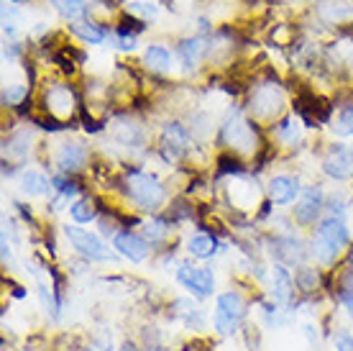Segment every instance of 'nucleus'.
<instances>
[{"instance_id": "nucleus-1", "label": "nucleus", "mask_w": 353, "mask_h": 351, "mask_svg": "<svg viewBox=\"0 0 353 351\" xmlns=\"http://www.w3.org/2000/svg\"><path fill=\"white\" fill-rule=\"evenodd\" d=\"M345 246H348V229H345L343 218L327 216L325 220H320L310 238V256L323 267H330L338 262Z\"/></svg>"}, {"instance_id": "nucleus-2", "label": "nucleus", "mask_w": 353, "mask_h": 351, "mask_svg": "<svg viewBox=\"0 0 353 351\" xmlns=\"http://www.w3.org/2000/svg\"><path fill=\"white\" fill-rule=\"evenodd\" d=\"M125 195H128V200L139 211H146V213L159 211L161 205H164V200H167L164 184L154 175H146L141 169H128L125 172Z\"/></svg>"}, {"instance_id": "nucleus-3", "label": "nucleus", "mask_w": 353, "mask_h": 351, "mask_svg": "<svg viewBox=\"0 0 353 351\" xmlns=\"http://www.w3.org/2000/svg\"><path fill=\"white\" fill-rule=\"evenodd\" d=\"M248 316V303L236 290H228L218 295L215 300V313H212V328L221 336H233L239 331L241 321Z\"/></svg>"}, {"instance_id": "nucleus-4", "label": "nucleus", "mask_w": 353, "mask_h": 351, "mask_svg": "<svg viewBox=\"0 0 353 351\" xmlns=\"http://www.w3.org/2000/svg\"><path fill=\"white\" fill-rule=\"evenodd\" d=\"M64 236L72 244V249L82 259H88V262H113L115 259L113 252L103 244V238L97 236V234H90L88 229H80L77 223L74 226H64Z\"/></svg>"}, {"instance_id": "nucleus-5", "label": "nucleus", "mask_w": 353, "mask_h": 351, "mask_svg": "<svg viewBox=\"0 0 353 351\" xmlns=\"http://www.w3.org/2000/svg\"><path fill=\"white\" fill-rule=\"evenodd\" d=\"M325 211V193H323V187L320 184H307L305 190H302L300 200L294 202V220L300 223V226H315V220L323 216Z\"/></svg>"}, {"instance_id": "nucleus-6", "label": "nucleus", "mask_w": 353, "mask_h": 351, "mask_svg": "<svg viewBox=\"0 0 353 351\" xmlns=\"http://www.w3.org/2000/svg\"><path fill=\"white\" fill-rule=\"evenodd\" d=\"M176 280L192 292L194 298H210L215 292V274L208 267H192V264H179Z\"/></svg>"}, {"instance_id": "nucleus-7", "label": "nucleus", "mask_w": 353, "mask_h": 351, "mask_svg": "<svg viewBox=\"0 0 353 351\" xmlns=\"http://www.w3.org/2000/svg\"><path fill=\"white\" fill-rule=\"evenodd\" d=\"M323 172H325L330 180H338V182H345L353 177V149L343 146V144H336L333 149L327 151L325 159H323Z\"/></svg>"}, {"instance_id": "nucleus-8", "label": "nucleus", "mask_w": 353, "mask_h": 351, "mask_svg": "<svg viewBox=\"0 0 353 351\" xmlns=\"http://www.w3.org/2000/svg\"><path fill=\"white\" fill-rule=\"evenodd\" d=\"M113 249L123 256V259H128V262L141 264L149 259L151 244L143 236L133 234V231H118L113 236Z\"/></svg>"}, {"instance_id": "nucleus-9", "label": "nucleus", "mask_w": 353, "mask_h": 351, "mask_svg": "<svg viewBox=\"0 0 353 351\" xmlns=\"http://www.w3.org/2000/svg\"><path fill=\"white\" fill-rule=\"evenodd\" d=\"M282 106H284V97L274 85H261L251 95V113L256 115V118H276Z\"/></svg>"}, {"instance_id": "nucleus-10", "label": "nucleus", "mask_w": 353, "mask_h": 351, "mask_svg": "<svg viewBox=\"0 0 353 351\" xmlns=\"http://www.w3.org/2000/svg\"><path fill=\"white\" fill-rule=\"evenodd\" d=\"M190 146V133L182 123H167L164 126V133H161V151L164 157L172 162V159H179Z\"/></svg>"}, {"instance_id": "nucleus-11", "label": "nucleus", "mask_w": 353, "mask_h": 351, "mask_svg": "<svg viewBox=\"0 0 353 351\" xmlns=\"http://www.w3.org/2000/svg\"><path fill=\"white\" fill-rule=\"evenodd\" d=\"M302 195L300 180L290 175H276L269 182V200L274 205H292Z\"/></svg>"}, {"instance_id": "nucleus-12", "label": "nucleus", "mask_w": 353, "mask_h": 351, "mask_svg": "<svg viewBox=\"0 0 353 351\" xmlns=\"http://www.w3.org/2000/svg\"><path fill=\"white\" fill-rule=\"evenodd\" d=\"M223 141L228 144L230 149H251L256 141H254V126L251 123L239 121L236 115L223 126Z\"/></svg>"}, {"instance_id": "nucleus-13", "label": "nucleus", "mask_w": 353, "mask_h": 351, "mask_svg": "<svg viewBox=\"0 0 353 351\" xmlns=\"http://www.w3.org/2000/svg\"><path fill=\"white\" fill-rule=\"evenodd\" d=\"M85 164H88V149L82 144L67 141V144L59 146V151H57V167L62 169V172H67V175L70 172H80Z\"/></svg>"}, {"instance_id": "nucleus-14", "label": "nucleus", "mask_w": 353, "mask_h": 351, "mask_svg": "<svg viewBox=\"0 0 353 351\" xmlns=\"http://www.w3.org/2000/svg\"><path fill=\"white\" fill-rule=\"evenodd\" d=\"M272 298L274 303H290L294 295V277L290 274V269L284 264H274L272 267Z\"/></svg>"}, {"instance_id": "nucleus-15", "label": "nucleus", "mask_w": 353, "mask_h": 351, "mask_svg": "<svg viewBox=\"0 0 353 351\" xmlns=\"http://www.w3.org/2000/svg\"><path fill=\"white\" fill-rule=\"evenodd\" d=\"M46 111L49 115H70L72 108H74V93H72L70 85H54V88L46 90Z\"/></svg>"}, {"instance_id": "nucleus-16", "label": "nucleus", "mask_w": 353, "mask_h": 351, "mask_svg": "<svg viewBox=\"0 0 353 351\" xmlns=\"http://www.w3.org/2000/svg\"><path fill=\"white\" fill-rule=\"evenodd\" d=\"M320 18H325L330 23H343L353 21V3L351 0H323L318 6Z\"/></svg>"}, {"instance_id": "nucleus-17", "label": "nucleus", "mask_w": 353, "mask_h": 351, "mask_svg": "<svg viewBox=\"0 0 353 351\" xmlns=\"http://www.w3.org/2000/svg\"><path fill=\"white\" fill-rule=\"evenodd\" d=\"M187 252L194 259H212L218 254V238L210 236V234H194L187 241Z\"/></svg>"}, {"instance_id": "nucleus-18", "label": "nucleus", "mask_w": 353, "mask_h": 351, "mask_svg": "<svg viewBox=\"0 0 353 351\" xmlns=\"http://www.w3.org/2000/svg\"><path fill=\"white\" fill-rule=\"evenodd\" d=\"M70 216L72 220L80 226V223H92V220L100 216V208H97V200L95 198H80V200H74L70 205Z\"/></svg>"}, {"instance_id": "nucleus-19", "label": "nucleus", "mask_w": 353, "mask_h": 351, "mask_svg": "<svg viewBox=\"0 0 353 351\" xmlns=\"http://www.w3.org/2000/svg\"><path fill=\"white\" fill-rule=\"evenodd\" d=\"M169 231H172V229H169V220L159 218V216H154V218L143 220V223H141V236L146 238L151 246L161 244V241L169 236Z\"/></svg>"}, {"instance_id": "nucleus-20", "label": "nucleus", "mask_w": 353, "mask_h": 351, "mask_svg": "<svg viewBox=\"0 0 353 351\" xmlns=\"http://www.w3.org/2000/svg\"><path fill=\"white\" fill-rule=\"evenodd\" d=\"M70 31L74 36H80L82 41H88V44H100L108 34V28L90 23V21H74V23H70Z\"/></svg>"}, {"instance_id": "nucleus-21", "label": "nucleus", "mask_w": 353, "mask_h": 351, "mask_svg": "<svg viewBox=\"0 0 353 351\" xmlns=\"http://www.w3.org/2000/svg\"><path fill=\"white\" fill-rule=\"evenodd\" d=\"M21 184H23V193L31 195V198H36V195H46L49 190H52V180H46V177L41 175V172H36V169L23 172Z\"/></svg>"}, {"instance_id": "nucleus-22", "label": "nucleus", "mask_w": 353, "mask_h": 351, "mask_svg": "<svg viewBox=\"0 0 353 351\" xmlns=\"http://www.w3.org/2000/svg\"><path fill=\"white\" fill-rule=\"evenodd\" d=\"M143 64L151 72H167L172 67V57H169V52L164 46H149L143 52Z\"/></svg>"}, {"instance_id": "nucleus-23", "label": "nucleus", "mask_w": 353, "mask_h": 351, "mask_svg": "<svg viewBox=\"0 0 353 351\" xmlns=\"http://www.w3.org/2000/svg\"><path fill=\"white\" fill-rule=\"evenodd\" d=\"M294 287L302 292H315L320 287V272L315 267H297V272H294Z\"/></svg>"}, {"instance_id": "nucleus-24", "label": "nucleus", "mask_w": 353, "mask_h": 351, "mask_svg": "<svg viewBox=\"0 0 353 351\" xmlns=\"http://www.w3.org/2000/svg\"><path fill=\"white\" fill-rule=\"evenodd\" d=\"M274 136H276V141H282L284 146H294L300 141V126L294 118H284L274 126Z\"/></svg>"}, {"instance_id": "nucleus-25", "label": "nucleus", "mask_w": 353, "mask_h": 351, "mask_svg": "<svg viewBox=\"0 0 353 351\" xmlns=\"http://www.w3.org/2000/svg\"><path fill=\"white\" fill-rule=\"evenodd\" d=\"M176 52H179V57L185 61V67H192V64H197L200 54H203V41L200 39H185L182 44L176 46Z\"/></svg>"}, {"instance_id": "nucleus-26", "label": "nucleus", "mask_w": 353, "mask_h": 351, "mask_svg": "<svg viewBox=\"0 0 353 351\" xmlns=\"http://www.w3.org/2000/svg\"><path fill=\"white\" fill-rule=\"evenodd\" d=\"M54 8L59 10L64 18H70V21H77V18L88 10V3L85 0H52Z\"/></svg>"}, {"instance_id": "nucleus-27", "label": "nucleus", "mask_w": 353, "mask_h": 351, "mask_svg": "<svg viewBox=\"0 0 353 351\" xmlns=\"http://www.w3.org/2000/svg\"><path fill=\"white\" fill-rule=\"evenodd\" d=\"M143 28H146V23H143L141 18H136V16H121V21H118V26H115V31L123 36V39H133L136 34H141Z\"/></svg>"}, {"instance_id": "nucleus-28", "label": "nucleus", "mask_w": 353, "mask_h": 351, "mask_svg": "<svg viewBox=\"0 0 353 351\" xmlns=\"http://www.w3.org/2000/svg\"><path fill=\"white\" fill-rule=\"evenodd\" d=\"M333 131H336L338 136H353V103L341 108L338 118L333 121Z\"/></svg>"}, {"instance_id": "nucleus-29", "label": "nucleus", "mask_w": 353, "mask_h": 351, "mask_svg": "<svg viewBox=\"0 0 353 351\" xmlns=\"http://www.w3.org/2000/svg\"><path fill=\"white\" fill-rule=\"evenodd\" d=\"M218 172H221V175H243V167H241L239 159L221 157L218 159Z\"/></svg>"}, {"instance_id": "nucleus-30", "label": "nucleus", "mask_w": 353, "mask_h": 351, "mask_svg": "<svg viewBox=\"0 0 353 351\" xmlns=\"http://www.w3.org/2000/svg\"><path fill=\"white\" fill-rule=\"evenodd\" d=\"M52 184L57 187V193L62 195V198H72V195H77V182H72V180H67V177H54Z\"/></svg>"}, {"instance_id": "nucleus-31", "label": "nucleus", "mask_w": 353, "mask_h": 351, "mask_svg": "<svg viewBox=\"0 0 353 351\" xmlns=\"http://www.w3.org/2000/svg\"><path fill=\"white\" fill-rule=\"evenodd\" d=\"M23 95H26V88H6L3 90V103L6 106H16Z\"/></svg>"}, {"instance_id": "nucleus-32", "label": "nucleus", "mask_w": 353, "mask_h": 351, "mask_svg": "<svg viewBox=\"0 0 353 351\" xmlns=\"http://www.w3.org/2000/svg\"><path fill=\"white\" fill-rule=\"evenodd\" d=\"M336 351H353V336L338 334L336 336Z\"/></svg>"}, {"instance_id": "nucleus-33", "label": "nucleus", "mask_w": 353, "mask_h": 351, "mask_svg": "<svg viewBox=\"0 0 353 351\" xmlns=\"http://www.w3.org/2000/svg\"><path fill=\"white\" fill-rule=\"evenodd\" d=\"M305 336H307L310 346H318V328H315L312 323L305 325Z\"/></svg>"}, {"instance_id": "nucleus-34", "label": "nucleus", "mask_w": 353, "mask_h": 351, "mask_svg": "<svg viewBox=\"0 0 353 351\" xmlns=\"http://www.w3.org/2000/svg\"><path fill=\"white\" fill-rule=\"evenodd\" d=\"M121 351H139V346H136V343H131V341H125L123 346H121Z\"/></svg>"}, {"instance_id": "nucleus-35", "label": "nucleus", "mask_w": 353, "mask_h": 351, "mask_svg": "<svg viewBox=\"0 0 353 351\" xmlns=\"http://www.w3.org/2000/svg\"><path fill=\"white\" fill-rule=\"evenodd\" d=\"M345 262H348V267L353 269V246L348 249V256H345Z\"/></svg>"}]
</instances>
